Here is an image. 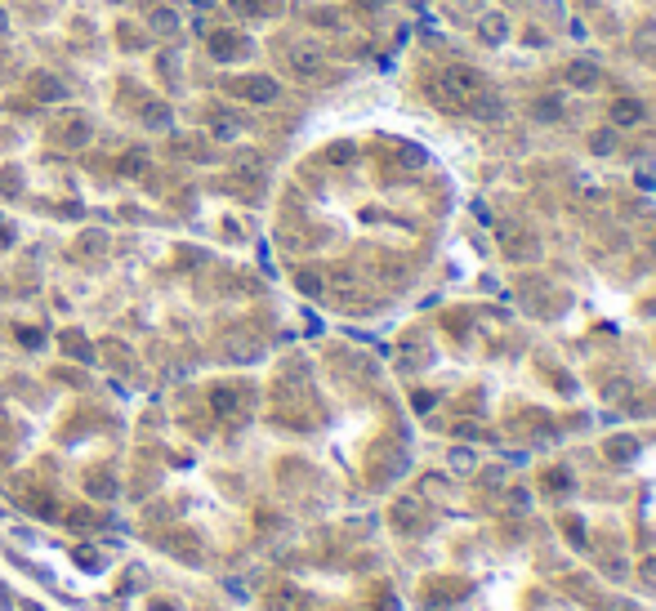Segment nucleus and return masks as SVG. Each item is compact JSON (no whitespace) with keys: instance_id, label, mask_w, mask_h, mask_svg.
<instances>
[{"instance_id":"obj_13","label":"nucleus","mask_w":656,"mask_h":611,"mask_svg":"<svg viewBox=\"0 0 656 611\" xmlns=\"http://www.w3.org/2000/svg\"><path fill=\"white\" fill-rule=\"evenodd\" d=\"M139 165H143V156L135 152V156H125V174H139Z\"/></svg>"},{"instance_id":"obj_15","label":"nucleus","mask_w":656,"mask_h":611,"mask_svg":"<svg viewBox=\"0 0 656 611\" xmlns=\"http://www.w3.org/2000/svg\"><path fill=\"white\" fill-rule=\"evenodd\" d=\"M0 32H5V14H0Z\"/></svg>"},{"instance_id":"obj_14","label":"nucleus","mask_w":656,"mask_h":611,"mask_svg":"<svg viewBox=\"0 0 656 611\" xmlns=\"http://www.w3.org/2000/svg\"><path fill=\"white\" fill-rule=\"evenodd\" d=\"M148 611H175L170 603H148Z\"/></svg>"},{"instance_id":"obj_3","label":"nucleus","mask_w":656,"mask_h":611,"mask_svg":"<svg viewBox=\"0 0 656 611\" xmlns=\"http://www.w3.org/2000/svg\"><path fill=\"white\" fill-rule=\"evenodd\" d=\"M233 90L241 94V99H250V103H273L277 94H282V85H277L273 76H246V81H237Z\"/></svg>"},{"instance_id":"obj_2","label":"nucleus","mask_w":656,"mask_h":611,"mask_svg":"<svg viewBox=\"0 0 656 611\" xmlns=\"http://www.w3.org/2000/svg\"><path fill=\"white\" fill-rule=\"evenodd\" d=\"M286 58H290V67H295L299 76H317V71H322V63H326L322 45H290V50H286Z\"/></svg>"},{"instance_id":"obj_5","label":"nucleus","mask_w":656,"mask_h":611,"mask_svg":"<svg viewBox=\"0 0 656 611\" xmlns=\"http://www.w3.org/2000/svg\"><path fill=\"white\" fill-rule=\"evenodd\" d=\"M612 121L616 125H638L643 121V103L638 99H616L612 103Z\"/></svg>"},{"instance_id":"obj_6","label":"nucleus","mask_w":656,"mask_h":611,"mask_svg":"<svg viewBox=\"0 0 656 611\" xmlns=\"http://www.w3.org/2000/svg\"><path fill=\"white\" fill-rule=\"evenodd\" d=\"M210 401H214V411H219V415H237V411H241V393H237L233 384L214 388V393H210Z\"/></svg>"},{"instance_id":"obj_1","label":"nucleus","mask_w":656,"mask_h":611,"mask_svg":"<svg viewBox=\"0 0 656 611\" xmlns=\"http://www.w3.org/2000/svg\"><path fill=\"white\" fill-rule=\"evenodd\" d=\"M437 90H442L451 103H478L482 90H487V81L465 63H451V67H442V76H437Z\"/></svg>"},{"instance_id":"obj_7","label":"nucleus","mask_w":656,"mask_h":611,"mask_svg":"<svg viewBox=\"0 0 656 611\" xmlns=\"http://www.w3.org/2000/svg\"><path fill=\"white\" fill-rule=\"evenodd\" d=\"M148 27L161 32V36H175V32H179V14H175V9H152V14H148Z\"/></svg>"},{"instance_id":"obj_11","label":"nucleus","mask_w":656,"mask_h":611,"mask_svg":"<svg viewBox=\"0 0 656 611\" xmlns=\"http://www.w3.org/2000/svg\"><path fill=\"white\" fill-rule=\"evenodd\" d=\"M536 116H540V121H554V116H563V103H558L554 94H545V99L536 103Z\"/></svg>"},{"instance_id":"obj_4","label":"nucleus","mask_w":656,"mask_h":611,"mask_svg":"<svg viewBox=\"0 0 656 611\" xmlns=\"http://www.w3.org/2000/svg\"><path fill=\"white\" fill-rule=\"evenodd\" d=\"M599 63H589V58H580V63H572L567 67V85H576V90H594L599 85Z\"/></svg>"},{"instance_id":"obj_9","label":"nucleus","mask_w":656,"mask_h":611,"mask_svg":"<svg viewBox=\"0 0 656 611\" xmlns=\"http://www.w3.org/2000/svg\"><path fill=\"white\" fill-rule=\"evenodd\" d=\"M210 50H214L219 58H228V54H241V50H246V45H241L237 36H214V41H210Z\"/></svg>"},{"instance_id":"obj_10","label":"nucleus","mask_w":656,"mask_h":611,"mask_svg":"<svg viewBox=\"0 0 656 611\" xmlns=\"http://www.w3.org/2000/svg\"><path fill=\"white\" fill-rule=\"evenodd\" d=\"M233 9H241V14H273L277 0H233Z\"/></svg>"},{"instance_id":"obj_8","label":"nucleus","mask_w":656,"mask_h":611,"mask_svg":"<svg viewBox=\"0 0 656 611\" xmlns=\"http://www.w3.org/2000/svg\"><path fill=\"white\" fill-rule=\"evenodd\" d=\"M210 130L219 134V139H237V134H241V121L228 116V112H219V116H210Z\"/></svg>"},{"instance_id":"obj_12","label":"nucleus","mask_w":656,"mask_h":611,"mask_svg":"<svg viewBox=\"0 0 656 611\" xmlns=\"http://www.w3.org/2000/svg\"><path fill=\"white\" fill-rule=\"evenodd\" d=\"M616 148V139H612V130H603L599 139H594V152H612Z\"/></svg>"}]
</instances>
